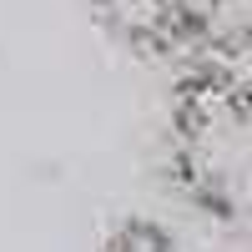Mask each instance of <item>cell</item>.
Segmentation results:
<instances>
[{
    "label": "cell",
    "mask_w": 252,
    "mask_h": 252,
    "mask_svg": "<svg viewBox=\"0 0 252 252\" xmlns=\"http://www.w3.org/2000/svg\"><path fill=\"white\" fill-rule=\"evenodd\" d=\"M172 166L182 192L212 217L247 212V86L192 71L172 111Z\"/></svg>",
    "instance_id": "6da1fadb"
},
{
    "label": "cell",
    "mask_w": 252,
    "mask_h": 252,
    "mask_svg": "<svg viewBox=\"0 0 252 252\" xmlns=\"http://www.w3.org/2000/svg\"><path fill=\"white\" fill-rule=\"evenodd\" d=\"M101 26L146 56H187L202 51L212 0H91Z\"/></svg>",
    "instance_id": "7a4b0ae2"
},
{
    "label": "cell",
    "mask_w": 252,
    "mask_h": 252,
    "mask_svg": "<svg viewBox=\"0 0 252 252\" xmlns=\"http://www.w3.org/2000/svg\"><path fill=\"white\" fill-rule=\"evenodd\" d=\"M101 252H177V237L152 217H126V222L111 227V237H106Z\"/></svg>",
    "instance_id": "3957f363"
}]
</instances>
